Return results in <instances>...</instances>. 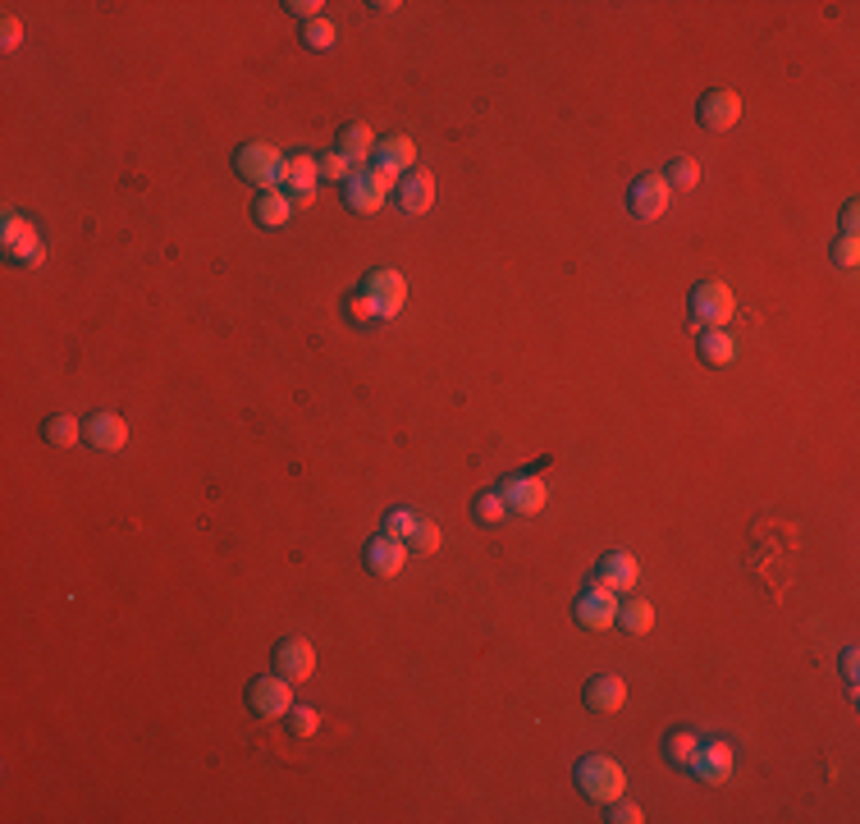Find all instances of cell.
Listing matches in <instances>:
<instances>
[{
  "mask_svg": "<svg viewBox=\"0 0 860 824\" xmlns=\"http://www.w3.org/2000/svg\"><path fill=\"white\" fill-rule=\"evenodd\" d=\"M732 312H737V298H732V289L723 280H705L691 289V321L696 326H728Z\"/></svg>",
  "mask_w": 860,
  "mask_h": 824,
  "instance_id": "4",
  "label": "cell"
},
{
  "mask_svg": "<svg viewBox=\"0 0 860 824\" xmlns=\"http://www.w3.org/2000/svg\"><path fill=\"white\" fill-rule=\"evenodd\" d=\"M700 783H728L732 779V747L728 742H700L687 765Z\"/></svg>",
  "mask_w": 860,
  "mask_h": 824,
  "instance_id": "13",
  "label": "cell"
},
{
  "mask_svg": "<svg viewBox=\"0 0 860 824\" xmlns=\"http://www.w3.org/2000/svg\"><path fill=\"white\" fill-rule=\"evenodd\" d=\"M316 165H321V179H325V184H348V174L357 170V165L348 161L344 152H325V156H316Z\"/></svg>",
  "mask_w": 860,
  "mask_h": 824,
  "instance_id": "30",
  "label": "cell"
},
{
  "mask_svg": "<svg viewBox=\"0 0 860 824\" xmlns=\"http://www.w3.org/2000/svg\"><path fill=\"white\" fill-rule=\"evenodd\" d=\"M398 206H403L408 216H426L430 206H435V179H430L426 170L403 174V184H398Z\"/></svg>",
  "mask_w": 860,
  "mask_h": 824,
  "instance_id": "18",
  "label": "cell"
},
{
  "mask_svg": "<svg viewBox=\"0 0 860 824\" xmlns=\"http://www.w3.org/2000/svg\"><path fill=\"white\" fill-rule=\"evenodd\" d=\"M696 747H700V738L691 733V728H673V733L664 738V756H668V765H678V770H687L691 756H696Z\"/></svg>",
  "mask_w": 860,
  "mask_h": 824,
  "instance_id": "25",
  "label": "cell"
},
{
  "mask_svg": "<svg viewBox=\"0 0 860 824\" xmlns=\"http://www.w3.org/2000/svg\"><path fill=\"white\" fill-rule=\"evenodd\" d=\"M417 522H421V518H417L412 509H394V513L385 518V536H394V541H408V536L417 532Z\"/></svg>",
  "mask_w": 860,
  "mask_h": 824,
  "instance_id": "33",
  "label": "cell"
},
{
  "mask_svg": "<svg viewBox=\"0 0 860 824\" xmlns=\"http://www.w3.org/2000/svg\"><path fill=\"white\" fill-rule=\"evenodd\" d=\"M856 664H860L856 646H847V651H842V678H847V687H851V692H856Z\"/></svg>",
  "mask_w": 860,
  "mask_h": 824,
  "instance_id": "40",
  "label": "cell"
},
{
  "mask_svg": "<svg viewBox=\"0 0 860 824\" xmlns=\"http://www.w3.org/2000/svg\"><path fill=\"white\" fill-rule=\"evenodd\" d=\"M334 42H339V28H334L325 14L312 23H302V46H307V51H334Z\"/></svg>",
  "mask_w": 860,
  "mask_h": 824,
  "instance_id": "28",
  "label": "cell"
},
{
  "mask_svg": "<svg viewBox=\"0 0 860 824\" xmlns=\"http://www.w3.org/2000/svg\"><path fill=\"white\" fill-rule=\"evenodd\" d=\"M5 257L19 261V266H42V261H46V243H42V234H37V229H28V234H23L19 243H10V248H5Z\"/></svg>",
  "mask_w": 860,
  "mask_h": 824,
  "instance_id": "27",
  "label": "cell"
},
{
  "mask_svg": "<svg viewBox=\"0 0 860 824\" xmlns=\"http://www.w3.org/2000/svg\"><path fill=\"white\" fill-rule=\"evenodd\" d=\"M248 710L257 719H284L293 710V683L280 673H266V678H252L248 683Z\"/></svg>",
  "mask_w": 860,
  "mask_h": 824,
  "instance_id": "5",
  "label": "cell"
},
{
  "mask_svg": "<svg viewBox=\"0 0 860 824\" xmlns=\"http://www.w3.org/2000/svg\"><path fill=\"white\" fill-rule=\"evenodd\" d=\"M581 701H586V710H595V715H613V710H623L627 705V683L618 673H595L591 683H586V692H581Z\"/></svg>",
  "mask_w": 860,
  "mask_h": 824,
  "instance_id": "14",
  "label": "cell"
},
{
  "mask_svg": "<svg viewBox=\"0 0 860 824\" xmlns=\"http://www.w3.org/2000/svg\"><path fill=\"white\" fill-rule=\"evenodd\" d=\"M83 435H87V445L101 449V454H115V449L129 445V422L119 417V412H92L83 422Z\"/></svg>",
  "mask_w": 860,
  "mask_h": 824,
  "instance_id": "12",
  "label": "cell"
},
{
  "mask_svg": "<svg viewBox=\"0 0 860 824\" xmlns=\"http://www.w3.org/2000/svg\"><path fill=\"white\" fill-rule=\"evenodd\" d=\"M0 42H5V51H14L23 42V23L14 14H5V23H0Z\"/></svg>",
  "mask_w": 860,
  "mask_h": 824,
  "instance_id": "39",
  "label": "cell"
},
{
  "mask_svg": "<svg viewBox=\"0 0 860 824\" xmlns=\"http://www.w3.org/2000/svg\"><path fill=\"white\" fill-rule=\"evenodd\" d=\"M440 541H444V536H440V522L421 518V522H417V532L408 536V550H417V554H435V550H440Z\"/></svg>",
  "mask_w": 860,
  "mask_h": 824,
  "instance_id": "31",
  "label": "cell"
},
{
  "mask_svg": "<svg viewBox=\"0 0 860 824\" xmlns=\"http://www.w3.org/2000/svg\"><path fill=\"white\" fill-rule=\"evenodd\" d=\"M700 358L710 362V367H732V362H737V339H732L723 326H710L700 335Z\"/></svg>",
  "mask_w": 860,
  "mask_h": 824,
  "instance_id": "22",
  "label": "cell"
},
{
  "mask_svg": "<svg viewBox=\"0 0 860 824\" xmlns=\"http://www.w3.org/2000/svg\"><path fill=\"white\" fill-rule=\"evenodd\" d=\"M499 495H504L508 513H517V518H531V513L545 509V499H549V486L540 481V472H517V477L499 481Z\"/></svg>",
  "mask_w": 860,
  "mask_h": 824,
  "instance_id": "6",
  "label": "cell"
},
{
  "mask_svg": "<svg viewBox=\"0 0 860 824\" xmlns=\"http://www.w3.org/2000/svg\"><path fill=\"white\" fill-rule=\"evenodd\" d=\"M636 577H641V568H636L632 554H627V550H609L600 559V568H595L591 582H600V586H609V591H618V596H623V591H632V586H636Z\"/></svg>",
  "mask_w": 860,
  "mask_h": 824,
  "instance_id": "16",
  "label": "cell"
},
{
  "mask_svg": "<svg viewBox=\"0 0 860 824\" xmlns=\"http://www.w3.org/2000/svg\"><path fill=\"white\" fill-rule=\"evenodd\" d=\"M371 298H376V307H380V321H394L398 312H403V303H408V280L394 271V266H376V271L366 275V284H362Z\"/></svg>",
  "mask_w": 860,
  "mask_h": 824,
  "instance_id": "8",
  "label": "cell"
},
{
  "mask_svg": "<svg viewBox=\"0 0 860 824\" xmlns=\"http://www.w3.org/2000/svg\"><path fill=\"white\" fill-rule=\"evenodd\" d=\"M696 120H700V129L728 133L732 124L742 120V97H737L732 87H710V92L700 97V106H696Z\"/></svg>",
  "mask_w": 860,
  "mask_h": 824,
  "instance_id": "7",
  "label": "cell"
},
{
  "mask_svg": "<svg viewBox=\"0 0 860 824\" xmlns=\"http://www.w3.org/2000/svg\"><path fill=\"white\" fill-rule=\"evenodd\" d=\"M668 197H673V188H668V179L659 170L641 174L632 184V193H627V206H632L636 220H659L668 211Z\"/></svg>",
  "mask_w": 860,
  "mask_h": 824,
  "instance_id": "9",
  "label": "cell"
},
{
  "mask_svg": "<svg viewBox=\"0 0 860 824\" xmlns=\"http://www.w3.org/2000/svg\"><path fill=\"white\" fill-rule=\"evenodd\" d=\"M289 202H293V211H302V206H312V202H316V188H293Z\"/></svg>",
  "mask_w": 860,
  "mask_h": 824,
  "instance_id": "42",
  "label": "cell"
},
{
  "mask_svg": "<svg viewBox=\"0 0 860 824\" xmlns=\"http://www.w3.org/2000/svg\"><path fill=\"white\" fill-rule=\"evenodd\" d=\"M664 179H668V188H673V193H691V188L700 184V165L691 161V156H673V161H668V170H664Z\"/></svg>",
  "mask_w": 860,
  "mask_h": 824,
  "instance_id": "26",
  "label": "cell"
},
{
  "mask_svg": "<svg viewBox=\"0 0 860 824\" xmlns=\"http://www.w3.org/2000/svg\"><path fill=\"white\" fill-rule=\"evenodd\" d=\"M860 261V234H842L838 243H833V266H856Z\"/></svg>",
  "mask_w": 860,
  "mask_h": 824,
  "instance_id": "34",
  "label": "cell"
},
{
  "mask_svg": "<svg viewBox=\"0 0 860 824\" xmlns=\"http://www.w3.org/2000/svg\"><path fill=\"white\" fill-rule=\"evenodd\" d=\"M371 165H380V170H389V174H412L417 170V142L412 138H403V133H389V138H380L376 142V156H371Z\"/></svg>",
  "mask_w": 860,
  "mask_h": 824,
  "instance_id": "15",
  "label": "cell"
},
{
  "mask_svg": "<svg viewBox=\"0 0 860 824\" xmlns=\"http://www.w3.org/2000/svg\"><path fill=\"white\" fill-rule=\"evenodd\" d=\"M348 321H357V326H366V321H380V307H376V298H371V293H348Z\"/></svg>",
  "mask_w": 860,
  "mask_h": 824,
  "instance_id": "32",
  "label": "cell"
},
{
  "mask_svg": "<svg viewBox=\"0 0 860 824\" xmlns=\"http://www.w3.org/2000/svg\"><path fill=\"white\" fill-rule=\"evenodd\" d=\"M78 435H83V422L69 417V412H55V417H46L42 422V440L46 445H55V449H69Z\"/></svg>",
  "mask_w": 860,
  "mask_h": 824,
  "instance_id": "24",
  "label": "cell"
},
{
  "mask_svg": "<svg viewBox=\"0 0 860 824\" xmlns=\"http://www.w3.org/2000/svg\"><path fill=\"white\" fill-rule=\"evenodd\" d=\"M856 220H860V206L847 202L842 206V234H856Z\"/></svg>",
  "mask_w": 860,
  "mask_h": 824,
  "instance_id": "41",
  "label": "cell"
},
{
  "mask_svg": "<svg viewBox=\"0 0 860 824\" xmlns=\"http://www.w3.org/2000/svg\"><path fill=\"white\" fill-rule=\"evenodd\" d=\"M28 229H33V220H23V216H14V211H10V216H5V229H0V243L10 248V243H19Z\"/></svg>",
  "mask_w": 860,
  "mask_h": 824,
  "instance_id": "37",
  "label": "cell"
},
{
  "mask_svg": "<svg viewBox=\"0 0 860 824\" xmlns=\"http://www.w3.org/2000/svg\"><path fill=\"white\" fill-rule=\"evenodd\" d=\"M572 779H577V788L591 797V802H618L627 792V774H623V765L618 760H609V756H581L577 760V770H572Z\"/></svg>",
  "mask_w": 860,
  "mask_h": 824,
  "instance_id": "2",
  "label": "cell"
},
{
  "mask_svg": "<svg viewBox=\"0 0 860 824\" xmlns=\"http://www.w3.org/2000/svg\"><path fill=\"white\" fill-rule=\"evenodd\" d=\"M577 623L591 632H604L618 623V591H609V586L591 582V591L586 596H577Z\"/></svg>",
  "mask_w": 860,
  "mask_h": 824,
  "instance_id": "11",
  "label": "cell"
},
{
  "mask_svg": "<svg viewBox=\"0 0 860 824\" xmlns=\"http://www.w3.org/2000/svg\"><path fill=\"white\" fill-rule=\"evenodd\" d=\"M289 728H293V738H312V733H316V710H307V705H293V710H289Z\"/></svg>",
  "mask_w": 860,
  "mask_h": 824,
  "instance_id": "35",
  "label": "cell"
},
{
  "mask_svg": "<svg viewBox=\"0 0 860 824\" xmlns=\"http://www.w3.org/2000/svg\"><path fill=\"white\" fill-rule=\"evenodd\" d=\"M334 152H344L357 170H362V165H371V156H376V133H371V124H362V120L344 124V129H339V147H334Z\"/></svg>",
  "mask_w": 860,
  "mask_h": 824,
  "instance_id": "19",
  "label": "cell"
},
{
  "mask_svg": "<svg viewBox=\"0 0 860 824\" xmlns=\"http://www.w3.org/2000/svg\"><path fill=\"white\" fill-rule=\"evenodd\" d=\"M252 216H257V225H266V229H284V225H289V216H293L289 193H284V188H270V193H261L257 202H252Z\"/></svg>",
  "mask_w": 860,
  "mask_h": 824,
  "instance_id": "21",
  "label": "cell"
},
{
  "mask_svg": "<svg viewBox=\"0 0 860 824\" xmlns=\"http://www.w3.org/2000/svg\"><path fill=\"white\" fill-rule=\"evenodd\" d=\"M403 564H408V541H394V536L380 532L376 541L366 545V568L376 577H398Z\"/></svg>",
  "mask_w": 860,
  "mask_h": 824,
  "instance_id": "17",
  "label": "cell"
},
{
  "mask_svg": "<svg viewBox=\"0 0 860 824\" xmlns=\"http://www.w3.org/2000/svg\"><path fill=\"white\" fill-rule=\"evenodd\" d=\"M604 820L609 824H641V806L618 797V802H609V815H604Z\"/></svg>",
  "mask_w": 860,
  "mask_h": 824,
  "instance_id": "36",
  "label": "cell"
},
{
  "mask_svg": "<svg viewBox=\"0 0 860 824\" xmlns=\"http://www.w3.org/2000/svg\"><path fill=\"white\" fill-rule=\"evenodd\" d=\"M280 165H284V156L270 147V142H243L234 152V170H238V179H248L252 188H280Z\"/></svg>",
  "mask_w": 860,
  "mask_h": 824,
  "instance_id": "3",
  "label": "cell"
},
{
  "mask_svg": "<svg viewBox=\"0 0 860 824\" xmlns=\"http://www.w3.org/2000/svg\"><path fill=\"white\" fill-rule=\"evenodd\" d=\"M284 10H289V14H298L302 23H312V19H321V10H325V5H321V0H289Z\"/></svg>",
  "mask_w": 860,
  "mask_h": 824,
  "instance_id": "38",
  "label": "cell"
},
{
  "mask_svg": "<svg viewBox=\"0 0 860 824\" xmlns=\"http://www.w3.org/2000/svg\"><path fill=\"white\" fill-rule=\"evenodd\" d=\"M504 518H508L504 495H499V490H481V495H476V522H481V527H504Z\"/></svg>",
  "mask_w": 860,
  "mask_h": 824,
  "instance_id": "29",
  "label": "cell"
},
{
  "mask_svg": "<svg viewBox=\"0 0 860 824\" xmlns=\"http://www.w3.org/2000/svg\"><path fill=\"white\" fill-rule=\"evenodd\" d=\"M398 174L380 170V165H362V170L348 174V184H344V202L348 211H357V216H376L380 206H385L389 193H398Z\"/></svg>",
  "mask_w": 860,
  "mask_h": 824,
  "instance_id": "1",
  "label": "cell"
},
{
  "mask_svg": "<svg viewBox=\"0 0 860 824\" xmlns=\"http://www.w3.org/2000/svg\"><path fill=\"white\" fill-rule=\"evenodd\" d=\"M316 179H321V165H316L312 152L284 156V165H280V188L284 193H293V188H316Z\"/></svg>",
  "mask_w": 860,
  "mask_h": 824,
  "instance_id": "20",
  "label": "cell"
},
{
  "mask_svg": "<svg viewBox=\"0 0 860 824\" xmlns=\"http://www.w3.org/2000/svg\"><path fill=\"white\" fill-rule=\"evenodd\" d=\"M618 628L632 632V637H641V632L655 628V609H650V600H636V596L618 600Z\"/></svg>",
  "mask_w": 860,
  "mask_h": 824,
  "instance_id": "23",
  "label": "cell"
},
{
  "mask_svg": "<svg viewBox=\"0 0 860 824\" xmlns=\"http://www.w3.org/2000/svg\"><path fill=\"white\" fill-rule=\"evenodd\" d=\"M270 664H275V673L289 678V683H307L312 669H316V646L307 637H284L280 646H275V655H270Z\"/></svg>",
  "mask_w": 860,
  "mask_h": 824,
  "instance_id": "10",
  "label": "cell"
}]
</instances>
